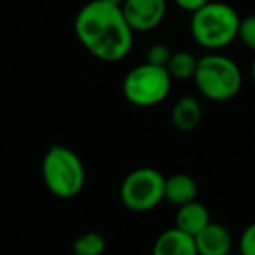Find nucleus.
I'll return each mask as SVG.
<instances>
[{
	"mask_svg": "<svg viewBox=\"0 0 255 255\" xmlns=\"http://www.w3.org/2000/svg\"><path fill=\"white\" fill-rule=\"evenodd\" d=\"M77 40L91 56L103 63L125 59L134 45V30L120 5L91 0L75 16Z\"/></svg>",
	"mask_w": 255,
	"mask_h": 255,
	"instance_id": "1",
	"label": "nucleus"
},
{
	"mask_svg": "<svg viewBox=\"0 0 255 255\" xmlns=\"http://www.w3.org/2000/svg\"><path fill=\"white\" fill-rule=\"evenodd\" d=\"M208 222H210V214H208L207 207L203 203L193 200V202L177 207L175 228L182 229L188 235L196 236Z\"/></svg>",
	"mask_w": 255,
	"mask_h": 255,
	"instance_id": "11",
	"label": "nucleus"
},
{
	"mask_svg": "<svg viewBox=\"0 0 255 255\" xmlns=\"http://www.w3.org/2000/svg\"><path fill=\"white\" fill-rule=\"evenodd\" d=\"M196 195H198V184L191 175L179 172L165 179V200L175 207L193 202L196 200Z\"/></svg>",
	"mask_w": 255,
	"mask_h": 255,
	"instance_id": "12",
	"label": "nucleus"
},
{
	"mask_svg": "<svg viewBox=\"0 0 255 255\" xmlns=\"http://www.w3.org/2000/svg\"><path fill=\"white\" fill-rule=\"evenodd\" d=\"M122 10L134 33H148L165 19L167 0H125Z\"/></svg>",
	"mask_w": 255,
	"mask_h": 255,
	"instance_id": "7",
	"label": "nucleus"
},
{
	"mask_svg": "<svg viewBox=\"0 0 255 255\" xmlns=\"http://www.w3.org/2000/svg\"><path fill=\"white\" fill-rule=\"evenodd\" d=\"M106 249V242L99 233L89 231L75 240L73 254L75 255H103Z\"/></svg>",
	"mask_w": 255,
	"mask_h": 255,
	"instance_id": "14",
	"label": "nucleus"
},
{
	"mask_svg": "<svg viewBox=\"0 0 255 255\" xmlns=\"http://www.w3.org/2000/svg\"><path fill=\"white\" fill-rule=\"evenodd\" d=\"M122 203L134 212H148L165 200V177L151 167L130 172L120 186Z\"/></svg>",
	"mask_w": 255,
	"mask_h": 255,
	"instance_id": "6",
	"label": "nucleus"
},
{
	"mask_svg": "<svg viewBox=\"0 0 255 255\" xmlns=\"http://www.w3.org/2000/svg\"><path fill=\"white\" fill-rule=\"evenodd\" d=\"M250 71H252V78H254V84H255V57L252 61V68H250Z\"/></svg>",
	"mask_w": 255,
	"mask_h": 255,
	"instance_id": "20",
	"label": "nucleus"
},
{
	"mask_svg": "<svg viewBox=\"0 0 255 255\" xmlns=\"http://www.w3.org/2000/svg\"><path fill=\"white\" fill-rule=\"evenodd\" d=\"M153 255H198L195 236L179 228L167 229L154 242Z\"/></svg>",
	"mask_w": 255,
	"mask_h": 255,
	"instance_id": "9",
	"label": "nucleus"
},
{
	"mask_svg": "<svg viewBox=\"0 0 255 255\" xmlns=\"http://www.w3.org/2000/svg\"><path fill=\"white\" fill-rule=\"evenodd\" d=\"M170 120L179 130H195L202 122V104L195 96H182L172 106Z\"/></svg>",
	"mask_w": 255,
	"mask_h": 255,
	"instance_id": "10",
	"label": "nucleus"
},
{
	"mask_svg": "<svg viewBox=\"0 0 255 255\" xmlns=\"http://www.w3.org/2000/svg\"><path fill=\"white\" fill-rule=\"evenodd\" d=\"M172 80L165 66L142 63L134 66L122 82L124 98L137 108H151L163 103L172 89Z\"/></svg>",
	"mask_w": 255,
	"mask_h": 255,
	"instance_id": "5",
	"label": "nucleus"
},
{
	"mask_svg": "<svg viewBox=\"0 0 255 255\" xmlns=\"http://www.w3.org/2000/svg\"><path fill=\"white\" fill-rule=\"evenodd\" d=\"M170 56H172L170 47L161 44V42H158V44H153L151 47L148 49V52H146V61L151 64H158V66L167 68L168 61H170Z\"/></svg>",
	"mask_w": 255,
	"mask_h": 255,
	"instance_id": "16",
	"label": "nucleus"
},
{
	"mask_svg": "<svg viewBox=\"0 0 255 255\" xmlns=\"http://www.w3.org/2000/svg\"><path fill=\"white\" fill-rule=\"evenodd\" d=\"M198 59L200 57H196L189 51H175L172 52L167 70L174 80H189V78L195 77Z\"/></svg>",
	"mask_w": 255,
	"mask_h": 255,
	"instance_id": "13",
	"label": "nucleus"
},
{
	"mask_svg": "<svg viewBox=\"0 0 255 255\" xmlns=\"http://www.w3.org/2000/svg\"><path fill=\"white\" fill-rule=\"evenodd\" d=\"M104 2H110V3H115V5H120L122 7V3H124L125 0H104Z\"/></svg>",
	"mask_w": 255,
	"mask_h": 255,
	"instance_id": "19",
	"label": "nucleus"
},
{
	"mask_svg": "<svg viewBox=\"0 0 255 255\" xmlns=\"http://www.w3.org/2000/svg\"><path fill=\"white\" fill-rule=\"evenodd\" d=\"M238 38L247 49L255 52V14H249V16L242 17Z\"/></svg>",
	"mask_w": 255,
	"mask_h": 255,
	"instance_id": "15",
	"label": "nucleus"
},
{
	"mask_svg": "<svg viewBox=\"0 0 255 255\" xmlns=\"http://www.w3.org/2000/svg\"><path fill=\"white\" fill-rule=\"evenodd\" d=\"M240 254L255 255V222L247 226L240 236Z\"/></svg>",
	"mask_w": 255,
	"mask_h": 255,
	"instance_id": "17",
	"label": "nucleus"
},
{
	"mask_svg": "<svg viewBox=\"0 0 255 255\" xmlns=\"http://www.w3.org/2000/svg\"><path fill=\"white\" fill-rule=\"evenodd\" d=\"M208 2H210V0H174V3L179 9L186 10V12H189V14L196 12V10L202 9L203 5H207Z\"/></svg>",
	"mask_w": 255,
	"mask_h": 255,
	"instance_id": "18",
	"label": "nucleus"
},
{
	"mask_svg": "<svg viewBox=\"0 0 255 255\" xmlns=\"http://www.w3.org/2000/svg\"><path fill=\"white\" fill-rule=\"evenodd\" d=\"M198 255H229L233 249L231 233L219 222H208L195 236Z\"/></svg>",
	"mask_w": 255,
	"mask_h": 255,
	"instance_id": "8",
	"label": "nucleus"
},
{
	"mask_svg": "<svg viewBox=\"0 0 255 255\" xmlns=\"http://www.w3.org/2000/svg\"><path fill=\"white\" fill-rule=\"evenodd\" d=\"M240 14L233 5L210 0L207 5L191 14L189 31L196 44L205 51L221 52L238 38Z\"/></svg>",
	"mask_w": 255,
	"mask_h": 255,
	"instance_id": "2",
	"label": "nucleus"
},
{
	"mask_svg": "<svg viewBox=\"0 0 255 255\" xmlns=\"http://www.w3.org/2000/svg\"><path fill=\"white\" fill-rule=\"evenodd\" d=\"M42 175L49 191L59 198H73L85 184V168L80 156L61 144L51 146L45 153Z\"/></svg>",
	"mask_w": 255,
	"mask_h": 255,
	"instance_id": "4",
	"label": "nucleus"
},
{
	"mask_svg": "<svg viewBox=\"0 0 255 255\" xmlns=\"http://www.w3.org/2000/svg\"><path fill=\"white\" fill-rule=\"evenodd\" d=\"M193 82L205 99L224 103L242 91L243 75L235 59L221 52H208L198 59Z\"/></svg>",
	"mask_w": 255,
	"mask_h": 255,
	"instance_id": "3",
	"label": "nucleus"
}]
</instances>
